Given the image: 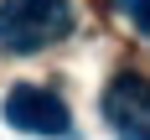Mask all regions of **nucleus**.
<instances>
[{
    "instance_id": "nucleus-3",
    "label": "nucleus",
    "mask_w": 150,
    "mask_h": 140,
    "mask_svg": "<svg viewBox=\"0 0 150 140\" xmlns=\"http://www.w3.org/2000/svg\"><path fill=\"white\" fill-rule=\"evenodd\" d=\"M104 114L119 130V140H150V78L119 73L104 88Z\"/></svg>"
},
{
    "instance_id": "nucleus-4",
    "label": "nucleus",
    "mask_w": 150,
    "mask_h": 140,
    "mask_svg": "<svg viewBox=\"0 0 150 140\" xmlns=\"http://www.w3.org/2000/svg\"><path fill=\"white\" fill-rule=\"evenodd\" d=\"M114 5H119V11H124V16H129V21L150 36V0H114Z\"/></svg>"
},
{
    "instance_id": "nucleus-1",
    "label": "nucleus",
    "mask_w": 150,
    "mask_h": 140,
    "mask_svg": "<svg viewBox=\"0 0 150 140\" xmlns=\"http://www.w3.org/2000/svg\"><path fill=\"white\" fill-rule=\"evenodd\" d=\"M67 31H73L67 0H0V52L26 57Z\"/></svg>"
},
{
    "instance_id": "nucleus-2",
    "label": "nucleus",
    "mask_w": 150,
    "mask_h": 140,
    "mask_svg": "<svg viewBox=\"0 0 150 140\" xmlns=\"http://www.w3.org/2000/svg\"><path fill=\"white\" fill-rule=\"evenodd\" d=\"M5 124L21 130V135L57 140V135L73 130V114H67V104H62L52 88H42V83H16V88L5 93Z\"/></svg>"
}]
</instances>
